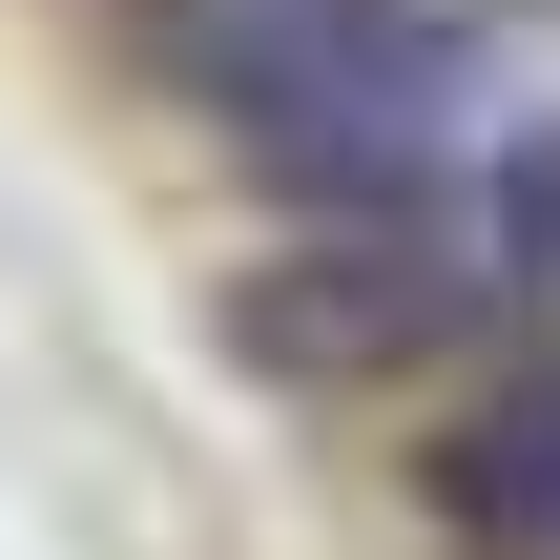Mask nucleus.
Segmentation results:
<instances>
[{
    "mask_svg": "<svg viewBox=\"0 0 560 560\" xmlns=\"http://www.w3.org/2000/svg\"><path fill=\"white\" fill-rule=\"evenodd\" d=\"M478 312H499V270H478V249H436V208H332L312 249H249V270H229V353H249V374H291V395L436 374Z\"/></svg>",
    "mask_w": 560,
    "mask_h": 560,
    "instance_id": "obj_1",
    "label": "nucleus"
},
{
    "mask_svg": "<svg viewBox=\"0 0 560 560\" xmlns=\"http://www.w3.org/2000/svg\"><path fill=\"white\" fill-rule=\"evenodd\" d=\"M436 520H457L478 560H540V540H560V374H520L499 416L436 436Z\"/></svg>",
    "mask_w": 560,
    "mask_h": 560,
    "instance_id": "obj_2",
    "label": "nucleus"
}]
</instances>
